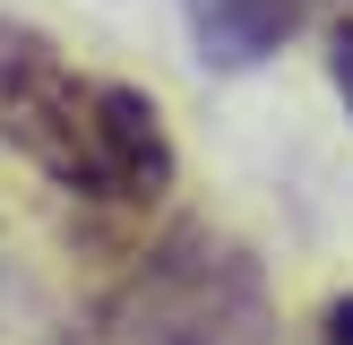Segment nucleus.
<instances>
[{"mask_svg": "<svg viewBox=\"0 0 353 345\" xmlns=\"http://www.w3.org/2000/svg\"><path fill=\"white\" fill-rule=\"evenodd\" d=\"M0 138L95 207H147L172 190V130L155 95L78 69L34 26H0Z\"/></svg>", "mask_w": 353, "mask_h": 345, "instance_id": "obj_1", "label": "nucleus"}, {"mask_svg": "<svg viewBox=\"0 0 353 345\" xmlns=\"http://www.w3.org/2000/svg\"><path fill=\"white\" fill-rule=\"evenodd\" d=\"M121 337L130 345H268V285L233 241L181 233L138 268Z\"/></svg>", "mask_w": 353, "mask_h": 345, "instance_id": "obj_2", "label": "nucleus"}, {"mask_svg": "<svg viewBox=\"0 0 353 345\" xmlns=\"http://www.w3.org/2000/svg\"><path fill=\"white\" fill-rule=\"evenodd\" d=\"M190 34H199V61L216 69H259L285 34H302L327 0H181Z\"/></svg>", "mask_w": 353, "mask_h": 345, "instance_id": "obj_3", "label": "nucleus"}, {"mask_svg": "<svg viewBox=\"0 0 353 345\" xmlns=\"http://www.w3.org/2000/svg\"><path fill=\"white\" fill-rule=\"evenodd\" d=\"M327 78H336V95H345V112H353V17L327 34Z\"/></svg>", "mask_w": 353, "mask_h": 345, "instance_id": "obj_4", "label": "nucleus"}, {"mask_svg": "<svg viewBox=\"0 0 353 345\" xmlns=\"http://www.w3.org/2000/svg\"><path fill=\"white\" fill-rule=\"evenodd\" d=\"M319 345H353V293H345V302H327V328H319Z\"/></svg>", "mask_w": 353, "mask_h": 345, "instance_id": "obj_5", "label": "nucleus"}]
</instances>
